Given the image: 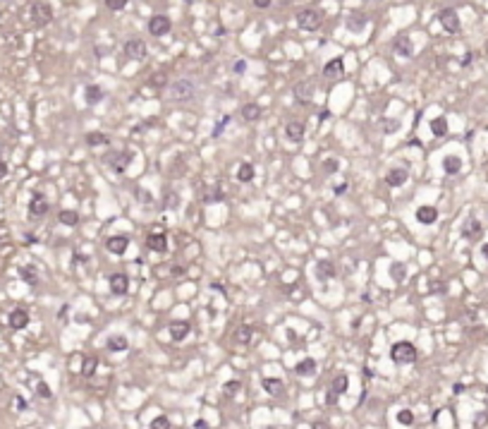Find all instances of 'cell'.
I'll list each match as a JSON object with an SVG mask.
<instances>
[{"label": "cell", "instance_id": "1", "mask_svg": "<svg viewBox=\"0 0 488 429\" xmlns=\"http://www.w3.org/2000/svg\"><path fill=\"white\" fill-rule=\"evenodd\" d=\"M196 96V84L192 79H175L173 84L165 87V99L173 101V103H187Z\"/></svg>", "mask_w": 488, "mask_h": 429}, {"label": "cell", "instance_id": "2", "mask_svg": "<svg viewBox=\"0 0 488 429\" xmlns=\"http://www.w3.org/2000/svg\"><path fill=\"white\" fill-rule=\"evenodd\" d=\"M419 352H416V345L409 341H397L390 345V360L395 364H412L416 362Z\"/></svg>", "mask_w": 488, "mask_h": 429}, {"label": "cell", "instance_id": "3", "mask_svg": "<svg viewBox=\"0 0 488 429\" xmlns=\"http://www.w3.org/2000/svg\"><path fill=\"white\" fill-rule=\"evenodd\" d=\"M29 15H32V22L36 24V27H48V24L53 22V8H51L46 0H36V3H32Z\"/></svg>", "mask_w": 488, "mask_h": 429}, {"label": "cell", "instance_id": "4", "mask_svg": "<svg viewBox=\"0 0 488 429\" xmlns=\"http://www.w3.org/2000/svg\"><path fill=\"white\" fill-rule=\"evenodd\" d=\"M323 22V12L314 10V8H304L297 12V24L302 27L304 32H316Z\"/></svg>", "mask_w": 488, "mask_h": 429}, {"label": "cell", "instance_id": "5", "mask_svg": "<svg viewBox=\"0 0 488 429\" xmlns=\"http://www.w3.org/2000/svg\"><path fill=\"white\" fill-rule=\"evenodd\" d=\"M132 163V151H125V149H120V151H110L108 156V165L110 170H115V173H125Z\"/></svg>", "mask_w": 488, "mask_h": 429}, {"label": "cell", "instance_id": "6", "mask_svg": "<svg viewBox=\"0 0 488 429\" xmlns=\"http://www.w3.org/2000/svg\"><path fill=\"white\" fill-rule=\"evenodd\" d=\"M438 22L443 24V29L447 34H457L459 32V27H462V24H459V15H457L452 8H445V10L438 12Z\"/></svg>", "mask_w": 488, "mask_h": 429}, {"label": "cell", "instance_id": "7", "mask_svg": "<svg viewBox=\"0 0 488 429\" xmlns=\"http://www.w3.org/2000/svg\"><path fill=\"white\" fill-rule=\"evenodd\" d=\"M48 199L41 194V192H34L32 199H29V219H44L48 213Z\"/></svg>", "mask_w": 488, "mask_h": 429}, {"label": "cell", "instance_id": "8", "mask_svg": "<svg viewBox=\"0 0 488 429\" xmlns=\"http://www.w3.org/2000/svg\"><path fill=\"white\" fill-rule=\"evenodd\" d=\"M173 29V22L165 17V15H153L151 20H149V34L151 36H156V39H161V36H165V34Z\"/></svg>", "mask_w": 488, "mask_h": 429}, {"label": "cell", "instance_id": "9", "mask_svg": "<svg viewBox=\"0 0 488 429\" xmlns=\"http://www.w3.org/2000/svg\"><path fill=\"white\" fill-rule=\"evenodd\" d=\"M292 96L297 103H302V106H309L311 101H314V84L311 82H297L292 87Z\"/></svg>", "mask_w": 488, "mask_h": 429}, {"label": "cell", "instance_id": "10", "mask_svg": "<svg viewBox=\"0 0 488 429\" xmlns=\"http://www.w3.org/2000/svg\"><path fill=\"white\" fill-rule=\"evenodd\" d=\"M108 286H110L113 295L122 297V295H127V290H130V278H127V274H122V271H115V274H110Z\"/></svg>", "mask_w": 488, "mask_h": 429}, {"label": "cell", "instance_id": "11", "mask_svg": "<svg viewBox=\"0 0 488 429\" xmlns=\"http://www.w3.org/2000/svg\"><path fill=\"white\" fill-rule=\"evenodd\" d=\"M122 53L127 55L130 60H144L149 51H146V44H144L141 39H130L127 44L122 46Z\"/></svg>", "mask_w": 488, "mask_h": 429}, {"label": "cell", "instance_id": "12", "mask_svg": "<svg viewBox=\"0 0 488 429\" xmlns=\"http://www.w3.org/2000/svg\"><path fill=\"white\" fill-rule=\"evenodd\" d=\"M392 51L400 55V58H412V55H414L412 39H409L407 34H397V36L392 39Z\"/></svg>", "mask_w": 488, "mask_h": 429}, {"label": "cell", "instance_id": "13", "mask_svg": "<svg viewBox=\"0 0 488 429\" xmlns=\"http://www.w3.org/2000/svg\"><path fill=\"white\" fill-rule=\"evenodd\" d=\"M127 247H130V238L127 235H110L106 240V250L110 254H115V257H122L127 252Z\"/></svg>", "mask_w": 488, "mask_h": 429}, {"label": "cell", "instance_id": "14", "mask_svg": "<svg viewBox=\"0 0 488 429\" xmlns=\"http://www.w3.org/2000/svg\"><path fill=\"white\" fill-rule=\"evenodd\" d=\"M407 177H409L407 165H395V168H390V170L385 173V182H388L390 187H402V185L407 182Z\"/></svg>", "mask_w": 488, "mask_h": 429}, {"label": "cell", "instance_id": "15", "mask_svg": "<svg viewBox=\"0 0 488 429\" xmlns=\"http://www.w3.org/2000/svg\"><path fill=\"white\" fill-rule=\"evenodd\" d=\"M189 331H192V324L185 319H177V321H170V326H168V333H170V338L175 343L185 341L187 336H189Z\"/></svg>", "mask_w": 488, "mask_h": 429}, {"label": "cell", "instance_id": "16", "mask_svg": "<svg viewBox=\"0 0 488 429\" xmlns=\"http://www.w3.org/2000/svg\"><path fill=\"white\" fill-rule=\"evenodd\" d=\"M8 324H10V329H15V331L27 329V326H29V312L22 309V307L12 309L10 317H8Z\"/></svg>", "mask_w": 488, "mask_h": 429}, {"label": "cell", "instance_id": "17", "mask_svg": "<svg viewBox=\"0 0 488 429\" xmlns=\"http://www.w3.org/2000/svg\"><path fill=\"white\" fill-rule=\"evenodd\" d=\"M146 247L151 250V252H168V238L163 235V233H149L146 235Z\"/></svg>", "mask_w": 488, "mask_h": 429}, {"label": "cell", "instance_id": "18", "mask_svg": "<svg viewBox=\"0 0 488 429\" xmlns=\"http://www.w3.org/2000/svg\"><path fill=\"white\" fill-rule=\"evenodd\" d=\"M345 24H347L349 32L359 34L364 27H366V24H369V15H364V12H349L347 20H345Z\"/></svg>", "mask_w": 488, "mask_h": 429}, {"label": "cell", "instance_id": "19", "mask_svg": "<svg viewBox=\"0 0 488 429\" xmlns=\"http://www.w3.org/2000/svg\"><path fill=\"white\" fill-rule=\"evenodd\" d=\"M342 72H345V63H342V58H333V60H328V63L323 65V77L325 79L342 77Z\"/></svg>", "mask_w": 488, "mask_h": 429}, {"label": "cell", "instance_id": "20", "mask_svg": "<svg viewBox=\"0 0 488 429\" xmlns=\"http://www.w3.org/2000/svg\"><path fill=\"white\" fill-rule=\"evenodd\" d=\"M304 134H306V127H304L302 122H297V120L287 122V127H285V137H287L290 142L299 144L304 139Z\"/></svg>", "mask_w": 488, "mask_h": 429}, {"label": "cell", "instance_id": "21", "mask_svg": "<svg viewBox=\"0 0 488 429\" xmlns=\"http://www.w3.org/2000/svg\"><path fill=\"white\" fill-rule=\"evenodd\" d=\"M416 221L421 223V226H431V223H435L438 221V209L435 206H419L416 209Z\"/></svg>", "mask_w": 488, "mask_h": 429}, {"label": "cell", "instance_id": "22", "mask_svg": "<svg viewBox=\"0 0 488 429\" xmlns=\"http://www.w3.org/2000/svg\"><path fill=\"white\" fill-rule=\"evenodd\" d=\"M239 115H242V120L256 122V120H261L263 110H261L259 103H244V106H242V110H239Z\"/></svg>", "mask_w": 488, "mask_h": 429}, {"label": "cell", "instance_id": "23", "mask_svg": "<svg viewBox=\"0 0 488 429\" xmlns=\"http://www.w3.org/2000/svg\"><path fill=\"white\" fill-rule=\"evenodd\" d=\"M481 233H483V226H481L476 219H469L464 223V228H462V235H464L466 240H478Z\"/></svg>", "mask_w": 488, "mask_h": 429}, {"label": "cell", "instance_id": "24", "mask_svg": "<svg viewBox=\"0 0 488 429\" xmlns=\"http://www.w3.org/2000/svg\"><path fill=\"white\" fill-rule=\"evenodd\" d=\"M337 274V269L333 262H318V266H316V276L321 278V283H325V281H330V278H335Z\"/></svg>", "mask_w": 488, "mask_h": 429}, {"label": "cell", "instance_id": "25", "mask_svg": "<svg viewBox=\"0 0 488 429\" xmlns=\"http://www.w3.org/2000/svg\"><path fill=\"white\" fill-rule=\"evenodd\" d=\"M103 96H106V91L98 87V84H89V87L84 89V99H87L89 106H96V103H101V101H103Z\"/></svg>", "mask_w": 488, "mask_h": 429}, {"label": "cell", "instance_id": "26", "mask_svg": "<svg viewBox=\"0 0 488 429\" xmlns=\"http://www.w3.org/2000/svg\"><path fill=\"white\" fill-rule=\"evenodd\" d=\"M443 170H445V175H457V173L462 170V158L455 156V154L445 156V158H443Z\"/></svg>", "mask_w": 488, "mask_h": 429}, {"label": "cell", "instance_id": "27", "mask_svg": "<svg viewBox=\"0 0 488 429\" xmlns=\"http://www.w3.org/2000/svg\"><path fill=\"white\" fill-rule=\"evenodd\" d=\"M261 386H263V391H266V393H271V396H278V393H282V391H285L282 379H275V376L261 379Z\"/></svg>", "mask_w": 488, "mask_h": 429}, {"label": "cell", "instance_id": "28", "mask_svg": "<svg viewBox=\"0 0 488 429\" xmlns=\"http://www.w3.org/2000/svg\"><path fill=\"white\" fill-rule=\"evenodd\" d=\"M20 276H22V281L27 283V286H39V271L34 269L32 264H24L20 266Z\"/></svg>", "mask_w": 488, "mask_h": 429}, {"label": "cell", "instance_id": "29", "mask_svg": "<svg viewBox=\"0 0 488 429\" xmlns=\"http://www.w3.org/2000/svg\"><path fill=\"white\" fill-rule=\"evenodd\" d=\"M349 388V376L345 374V372H340V374H335V379H333V384H330V391L335 393V396H342L345 391Z\"/></svg>", "mask_w": 488, "mask_h": 429}, {"label": "cell", "instance_id": "30", "mask_svg": "<svg viewBox=\"0 0 488 429\" xmlns=\"http://www.w3.org/2000/svg\"><path fill=\"white\" fill-rule=\"evenodd\" d=\"M130 348V341L122 336V333H115V336H110L108 338V350L110 352H125Z\"/></svg>", "mask_w": 488, "mask_h": 429}, {"label": "cell", "instance_id": "31", "mask_svg": "<svg viewBox=\"0 0 488 429\" xmlns=\"http://www.w3.org/2000/svg\"><path fill=\"white\" fill-rule=\"evenodd\" d=\"M294 372L299 376H309V374H314L316 372V360L314 357H304L302 362H297V367H294Z\"/></svg>", "mask_w": 488, "mask_h": 429}, {"label": "cell", "instance_id": "32", "mask_svg": "<svg viewBox=\"0 0 488 429\" xmlns=\"http://www.w3.org/2000/svg\"><path fill=\"white\" fill-rule=\"evenodd\" d=\"M235 175H237L239 182H251L254 175H256V170H254V165H251V163H239Z\"/></svg>", "mask_w": 488, "mask_h": 429}, {"label": "cell", "instance_id": "33", "mask_svg": "<svg viewBox=\"0 0 488 429\" xmlns=\"http://www.w3.org/2000/svg\"><path fill=\"white\" fill-rule=\"evenodd\" d=\"M428 127H431V134H433V137H438V139L447 134V120H445L443 115H440V118H433Z\"/></svg>", "mask_w": 488, "mask_h": 429}, {"label": "cell", "instance_id": "34", "mask_svg": "<svg viewBox=\"0 0 488 429\" xmlns=\"http://www.w3.org/2000/svg\"><path fill=\"white\" fill-rule=\"evenodd\" d=\"M58 219H60V223L63 226H67V228H75L77 223H79V213L72 209H63L60 213H58Z\"/></svg>", "mask_w": 488, "mask_h": 429}, {"label": "cell", "instance_id": "35", "mask_svg": "<svg viewBox=\"0 0 488 429\" xmlns=\"http://www.w3.org/2000/svg\"><path fill=\"white\" fill-rule=\"evenodd\" d=\"M87 144L91 146V149H94V146H106V144H110V137L108 134H103V132H89Z\"/></svg>", "mask_w": 488, "mask_h": 429}, {"label": "cell", "instance_id": "36", "mask_svg": "<svg viewBox=\"0 0 488 429\" xmlns=\"http://www.w3.org/2000/svg\"><path fill=\"white\" fill-rule=\"evenodd\" d=\"M96 369H98V357H96V355H91V357H87V360H84L82 374L87 376V379H91V376L96 374Z\"/></svg>", "mask_w": 488, "mask_h": 429}, {"label": "cell", "instance_id": "37", "mask_svg": "<svg viewBox=\"0 0 488 429\" xmlns=\"http://www.w3.org/2000/svg\"><path fill=\"white\" fill-rule=\"evenodd\" d=\"M235 341H237L239 345H247V343L251 341V326H239V329L235 331Z\"/></svg>", "mask_w": 488, "mask_h": 429}, {"label": "cell", "instance_id": "38", "mask_svg": "<svg viewBox=\"0 0 488 429\" xmlns=\"http://www.w3.org/2000/svg\"><path fill=\"white\" fill-rule=\"evenodd\" d=\"M397 422H400V424H404V427H412V424H414V412L409 410V407H402V410H397Z\"/></svg>", "mask_w": 488, "mask_h": 429}, {"label": "cell", "instance_id": "39", "mask_svg": "<svg viewBox=\"0 0 488 429\" xmlns=\"http://www.w3.org/2000/svg\"><path fill=\"white\" fill-rule=\"evenodd\" d=\"M321 168H323V173L333 175V173H337V170H340V161H337V158H325L323 163H321Z\"/></svg>", "mask_w": 488, "mask_h": 429}, {"label": "cell", "instance_id": "40", "mask_svg": "<svg viewBox=\"0 0 488 429\" xmlns=\"http://www.w3.org/2000/svg\"><path fill=\"white\" fill-rule=\"evenodd\" d=\"M404 274H407V269H404V264H392L390 266V276L397 281V283H402L404 281Z\"/></svg>", "mask_w": 488, "mask_h": 429}, {"label": "cell", "instance_id": "41", "mask_svg": "<svg viewBox=\"0 0 488 429\" xmlns=\"http://www.w3.org/2000/svg\"><path fill=\"white\" fill-rule=\"evenodd\" d=\"M400 120H383V132L385 134H395V132H400Z\"/></svg>", "mask_w": 488, "mask_h": 429}, {"label": "cell", "instance_id": "42", "mask_svg": "<svg viewBox=\"0 0 488 429\" xmlns=\"http://www.w3.org/2000/svg\"><path fill=\"white\" fill-rule=\"evenodd\" d=\"M134 194H137V199H139L141 204H146V206H149V204H151V201H153L151 192H146V189H144V187H134Z\"/></svg>", "mask_w": 488, "mask_h": 429}, {"label": "cell", "instance_id": "43", "mask_svg": "<svg viewBox=\"0 0 488 429\" xmlns=\"http://www.w3.org/2000/svg\"><path fill=\"white\" fill-rule=\"evenodd\" d=\"M228 122H230V115H223V118H220V120L216 122V127H213V132H211V134H213V137L218 139V137L223 134V130L228 127Z\"/></svg>", "mask_w": 488, "mask_h": 429}, {"label": "cell", "instance_id": "44", "mask_svg": "<svg viewBox=\"0 0 488 429\" xmlns=\"http://www.w3.org/2000/svg\"><path fill=\"white\" fill-rule=\"evenodd\" d=\"M239 388H242V384H239V381H228V384L223 386V393H225L228 398H232L239 391Z\"/></svg>", "mask_w": 488, "mask_h": 429}, {"label": "cell", "instance_id": "45", "mask_svg": "<svg viewBox=\"0 0 488 429\" xmlns=\"http://www.w3.org/2000/svg\"><path fill=\"white\" fill-rule=\"evenodd\" d=\"M151 429H170V419L165 417V415H158L151 422Z\"/></svg>", "mask_w": 488, "mask_h": 429}, {"label": "cell", "instance_id": "46", "mask_svg": "<svg viewBox=\"0 0 488 429\" xmlns=\"http://www.w3.org/2000/svg\"><path fill=\"white\" fill-rule=\"evenodd\" d=\"M103 3H106L108 10H122V8H127L130 0H103Z\"/></svg>", "mask_w": 488, "mask_h": 429}, {"label": "cell", "instance_id": "47", "mask_svg": "<svg viewBox=\"0 0 488 429\" xmlns=\"http://www.w3.org/2000/svg\"><path fill=\"white\" fill-rule=\"evenodd\" d=\"M151 84L153 87H163V84L168 87V75H165V72H158V75L151 79Z\"/></svg>", "mask_w": 488, "mask_h": 429}, {"label": "cell", "instance_id": "48", "mask_svg": "<svg viewBox=\"0 0 488 429\" xmlns=\"http://www.w3.org/2000/svg\"><path fill=\"white\" fill-rule=\"evenodd\" d=\"M36 391H39V396H41V398H51V388H48L44 381H39V384H36Z\"/></svg>", "mask_w": 488, "mask_h": 429}, {"label": "cell", "instance_id": "49", "mask_svg": "<svg viewBox=\"0 0 488 429\" xmlns=\"http://www.w3.org/2000/svg\"><path fill=\"white\" fill-rule=\"evenodd\" d=\"M232 70H235V75H244L247 72V60H237Z\"/></svg>", "mask_w": 488, "mask_h": 429}, {"label": "cell", "instance_id": "50", "mask_svg": "<svg viewBox=\"0 0 488 429\" xmlns=\"http://www.w3.org/2000/svg\"><path fill=\"white\" fill-rule=\"evenodd\" d=\"M345 192H347V182H340V185H335V187H333V194H335V197L345 194Z\"/></svg>", "mask_w": 488, "mask_h": 429}, {"label": "cell", "instance_id": "51", "mask_svg": "<svg viewBox=\"0 0 488 429\" xmlns=\"http://www.w3.org/2000/svg\"><path fill=\"white\" fill-rule=\"evenodd\" d=\"M273 0H254V5L259 8V10H266V8H271Z\"/></svg>", "mask_w": 488, "mask_h": 429}, {"label": "cell", "instance_id": "52", "mask_svg": "<svg viewBox=\"0 0 488 429\" xmlns=\"http://www.w3.org/2000/svg\"><path fill=\"white\" fill-rule=\"evenodd\" d=\"M325 403H328V405H335V403H337V396L333 393V391H328V398H325Z\"/></svg>", "mask_w": 488, "mask_h": 429}, {"label": "cell", "instance_id": "53", "mask_svg": "<svg viewBox=\"0 0 488 429\" xmlns=\"http://www.w3.org/2000/svg\"><path fill=\"white\" fill-rule=\"evenodd\" d=\"M5 175H8V163H5V161L0 158V180H3Z\"/></svg>", "mask_w": 488, "mask_h": 429}, {"label": "cell", "instance_id": "54", "mask_svg": "<svg viewBox=\"0 0 488 429\" xmlns=\"http://www.w3.org/2000/svg\"><path fill=\"white\" fill-rule=\"evenodd\" d=\"M17 410H27V400L22 396H17Z\"/></svg>", "mask_w": 488, "mask_h": 429}, {"label": "cell", "instance_id": "55", "mask_svg": "<svg viewBox=\"0 0 488 429\" xmlns=\"http://www.w3.org/2000/svg\"><path fill=\"white\" fill-rule=\"evenodd\" d=\"M194 429H208V422H204V419H196V422H194Z\"/></svg>", "mask_w": 488, "mask_h": 429}, {"label": "cell", "instance_id": "56", "mask_svg": "<svg viewBox=\"0 0 488 429\" xmlns=\"http://www.w3.org/2000/svg\"><path fill=\"white\" fill-rule=\"evenodd\" d=\"M204 199H206V201H213V199H223V194H220V192L216 189V192H213L211 197H204Z\"/></svg>", "mask_w": 488, "mask_h": 429}, {"label": "cell", "instance_id": "57", "mask_svg": "<svg viewBox=\"0 0 488 429\" xmlns=\"http://www.w3.org/2000/svg\"><path fill=\"white\" fill-rule=\"evenodd\" d=\"M409 146H416V149H421L423 144H421V139H412V142H409Z\"/></svg>", "mask_w": 488, "mask_h": 429}, {"label": "cell", "instance_id": "58", "mask_svg": "<svg viewBox=\"0 0 488 429\" xmlns=\"http://www.w3.org/2000/svg\"><path fill=\"white\" fill-rule=\"evenodd\" d=\"M481 254H483V257L488 259V242H483V245H481Z\"/></svg>", "mask_w": 488, "mask_h": 429}, {"label": "cell", "instance_id": "59", "mask_svg": "<svg viewBox=\"0 0 488 429\" xmlns=\"http://www.w3.org/2000/svg\"><path fill=\"white\" fill-rule=\"evenodd\" d=\"M328 118H330V113H328V110H323V113L318 115V122H321V120H328Z\"/></svg>", "mask_w": 488, "mask_h": 429}, {"label": "cell", "instance_id": "60", "mask_svg": "<svg viewBox=\"0 0 488 429\" xmlns=\"http://www.w3.org/2000/svg\"><path fill=\"white\" fill-rule=\"evenodd\" d=\"M452 391H455V393H462V391H464V386H462V384H455V386H452Z\"/></svg>", "mask_w": 488, "mask_h": 429}]
</instances>
